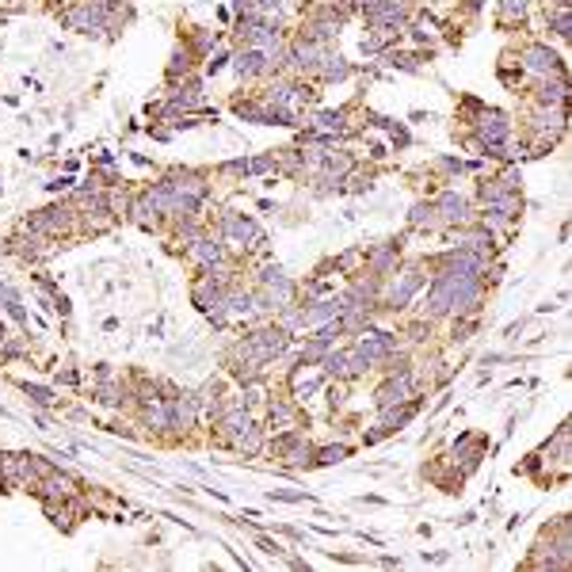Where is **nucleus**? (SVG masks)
I'll use <instances>...</instances> for the list:
<instances>
[{
  "label": "nucleus",
  "instance_id": "nucleus-24",
  "mask_svg": "<svg viewBox=\"0 0 572 572\" xmlns=\"http://www.w3.org/2000/svg\"><path fill=\"white\" fill-rule=\"evenodd\" d=\"M27 393H31V397L39 401V405H50V401H54V397H50V389H39V386H35V389L27 386Z\"/></svg>",
  "mask_w": 572,
  "mask_h": 572
},
{
  "label": "nucleus",
  "instance_id": "nucleus-19",
  "mask_svg": "<svg viewBox=\"0 0 572 572\" xmlns=\"http://www.w3.org/2000/svg\"><path fill=\"white\" fill-rule=\"evenodd\" d=\"M565 84H546V88H542V103H561L565 99Z\"/></svg>",
  "mask_w": 572,
  "mask_h": 572
},
{
  "label": "nucleus",
  "instance_id": "nucleus-12",
  "mask_svg": "<svg viewBox=\"0 0 572 572\" xmlns=\"http://www.w3.org/2000/svg\"><path fill=\"white\" fill-rule=\"evenodd\" d=\"M435 214H439V218H443V221H462V218H465V202L458 199L454 191H446L443 199L435 202Z\"/></svg>",
  "mask_w": 572,
  "mask_h": 572
},
{
  "label": "nucleus",
  "instance_id": "nucleus-15",
  "mask_svg": "<svg viewBox=\"0 0 572 572\" xmlns=\"http://www.w3.org/2000/svg\"><path fill=\"white\" fill-rule=\"evenodd\" d=\"M313 126L321 130V134H340V130H343V115H340V111H321V115L313 118Z\"/></svg>",
  "mask_w": 572,
  "mask_h": 572
},
{
  "label": "nucleus",
  "instance_id": "nucleus-25",
  "mask_svg": "<svg viewBox=\"0 0 572 572\" xmlns=\"http://www.w3.org/2000/svg\"><path fill=\"white\" fill-rule=\"evenodd\" d=\"M233 8H237V12H245V8H252V0H233Z\"/></svg>",
  "mask_w": 572,
  "mask_h": 572
},
{
  "label": "nucleus",
  "instance_id": "nucleus-6",
  "mask_svg": "<svg viewBox=\"0 0 572 572\" xmlns=\"http://www.w3.org/2000/svg\"><path fill=\"white\" fill-rule=\"evenodd\" d=\"M408 393H412V382H408V374L401 370V378H389L386 386L378 389V408H382V412H389L393 405L408 401Z\"/></svg>",
  "mask_w": 572,
  "mask_h": 572
},
{
  "label": "nucleus",
  "instance_id": "nucleus-16",
  "mask_svg": "<svg viewBox=\"0 0 572 572\" xmlns=\"http://www.w3.org/2000/svg\"><path fill=\"white\" fill-rule=\"evenodd\" d=\"M408 221L416 225V229H420V225H431V221H435V206L416 202V206H412V218H408Z\"/></svg>",
  "mask_w": 572,
  "mask_h": 572
},
{
  "label": "nucleus",
  "instance_id": "nucleus-20",
  "mask_svg": "<svg viewBox=\"0 0 572 572\" xmlns=\"http://www.w3.org/2000/svg\"><path fill=\"white\" fill-rule=\"evenodd\" d=\"M553 27H557L561 39H568V27H572V23H568V8H565V4H561V12H557V16H553Z\"/></svg>",
  "mask_w": 572,
  "mask_h": 572
},
{
  "label": "nucleus",
  "instance_id": "nucleus-11",
  "mask_svg": "<svg viewBox=\"0 0 572 572\" xmlns=\"http://www.w3.org/2000/svg\"><path fill=\"white\" fill-rule=\"evenodd\" d=\"M225 233H229V237H237V241H248V245H260V241H264L260 225L252 221V218H241V214H229V218H225Z\"/></svg>",
  "mask_w": 572,
  "mask_h": 572
},
{
  "label": "nucleus",
  "instance_id": "nucleus-9",
  "mask_svg": "<svg viewBox=\"0 0 572 572\" xmlns=\"http://www.w3.org/2000/svg\"><path fill=\"white\" fill-rule=\"evenodd\" d=\"M393 348H397V336H389V332H370L367 340H359V351L367 355L370 363H378V359H389Z\"/></svg>",
  "mask_w": 572,
  "mask_h": 572
},
{
  "label": "nucleus",
  "instance_id": "nucleus-1",
  "mask_svg": "<svg viewBox=\"0 0 572 572\" xmlns=\"http://www.w3.org/2000/svg\"><path fill=\"white\" fill-rule=\"evenodd\" d=\"M103 20H107V0H84V4H77V8L65 12V23H69L73 31H80V35L99 31Z\"/></svg>",
  "mask_w": 572,
  "mask_h": 572
},
{
  "label": "nucleus",
  "instance_id": "nucleus-13",
  "mask_svg": "<svg viewBox=\"0 0 572 572\" xmlns=\"http://www.w3.org/2000/svg\"><path fill=\"white\" fill-rule=\"evenodd\" d=\"M317 77H324V80H343V77H348V61H343V58H332V54H324V58H321V65H317Z\"/></svg>",
  "mask_w": 572,
  "mask_h": 572
},
{
  "label": "nucleus",
  "instance_id": "nucleus-23",
  "mask_svg": "<svg viewBox=\"0 0 572 572\" xmlns=\"http://www.w3.org/2000/svg\"><path fill=\"white\" fill-rule=\"evenodd\" d=\"M340 458H348V450H343V446H328V450H321V462H340Z\"/></svg>",
  "mask_w": 572,
  "mask_h": 572
},
{
  "label": "nucleus",
  "instance_id": "nucleus-17",
  "mask_svg": "<svg viewBox=\"0 0 572 572\" xmlns=\"http://www.w3.org/2000/svg\"><path fill=\"white\" fill-rule=\"evenodd\" d=\"M397 248H401V245H386L382 252H374V256H370V267H374V271H386V267L393 264V256H397Z\"/></svg>",
  "mask_w": 572,
  "mask_h": 572
},
{
  "label": "nucleus",
  "instance_id": "nucleus-14",
  "mask_svg": "<svg viewBox=\"0 0 572 572\" xmlns=\"http://www.w3.org/2000/svg\"><path fill=\"white\" fill-rule=\"evenodd\" d=\"M191 256L199 260V264H218V260H221V245H218V241H210V237H202V241H195Z\"/></svg>",
  "mask_w": 572,
  "mask_h": 572
},
{
  "label": "nucleus",
  "instance_id": "nucleus-4",
  "mask_svg": "<svg viewBox=\"0 0 572 572\" xmlns=\"http://www.w3.org/2000/svg\"><path fill=\"white\" fill-rule=\"evenodd\" d=\"M523 61H527L530 73H542V77L561 73V61H557V54H553L549 46H527V50H523Z\"/></svg>",
  "mask_w": 572,
  "mask_h": 572
},
{
  "label": "nucleus",
  "instance_id": "nucleus-7",
  "mask_svg": "<svg viewBox=\"0 0 572 572\" xmlns=\"http://www.w3.org/2000/svg\"><path fill=\"white\" fill-rule=\"evenodd\" d=\"M271 61L264 50H256V46H245V50L237 54V61H233V69L241 73V77H256V73H264V69H271Z\"/></svg>",
  "mask_w": 572,
  "mask_h": 572
},
{
  "label": "nucleus",
  "instance_id": "nucleus-10",
  "mask_svg": "<svg viewBox=\"0 0 572 572\" xmlns=\"http://www.w3.org/2000/svg\"><path fill=\"white\" fill-rule=\"evenodd\" d=\"M508 118L500 115V111H489V115H481V138L489 142L492 149H500L504 145V138H508Z\"/></svg>",
  "mask_w": 572,
  "mask_h": 572
},
{
  "label": "nucleus",
  "instance_id": "nucleus-18",
  "mask_svg": "<svg viewBox=\"0 0 572 572\" xmlns=\"http://www.w3.org/2000/svg\"><path fill=\"white\" fill-rule=\"evenodd\" d=\"M523 12H527V0H504V23H508V20H515V16H519V20H523Z\"/></svg>",
  "mask_w": 572,
  "mask_h": 572
},
{
  "label": "nucleus",
  "instance_id": "nucleus-26",
  "mask_svg": "<svg viewBox=\"0 0 572 572\" xmlns=\"http://www.w3.org/2000/svg\"><path fill=\"white\" fill-rule=\"evenodd\" d=\"M359 4H363V8H370V4H378V0H359Z\"/></svg>",
  "mask_w": 572,
  "mask_h": 572
},
{
  "label": "nucleus",
  "instance_id": "nucleus-5",
  "mask_svg": "<svg viewBox=\"0 0 572 572\" xmlns=\"http://www.w3.org/2000/svg\"><path fill=\"white\" fill-rule=\"evenodd\" d=\"M324 42L321 39H302V42H294V50H290V61L298 65V69H317L324 58Z\"/></svg>",
  "mask_w": 572,
  "mask_h": 572
},
{
  "label": "nucleus",
  "instance_id": "nucleus-21",
  "mask_svg": "<svg viewBox=\"0 0 572 572\" xmlns=\"http://www.w3.org/2000/svg\"><path fill=\"white\" fill-rule=\"evenodd\" d=\"M252 8H256L260 16H271V12H279V8H283V0H252Z\"/></svg>",
  "mask_w": 572,
  "mask_h": 572
},
{
  "label": "nucleus",
  "instance_id": "nucleus-2",
  "mask_svg": "<svg viewBox=\"0 0 572 572\" xmlns=\"http://www.w3.org/2000/svg\"><path fill=\"white\" fill-rule=\"evenodd\" d=\"M424 286V271L420 267H412V271H401V279L393 283V290H389V305L393 309H401V305H408L412 302V294Z\"/></svg>",
  "mask_w": 572,
  "mask_h": 572
},
{
  "label": "nucleus",
  "instance_id": "nucleus-22",
  "mask_svg": "<svg viewBox=\"0 0 572 572\" xmlns=\"http://www.w3.org/2000/svg\"><path fill=\"white\" fill-rule=\"evenodd\" d=\"M271 424L286 427V424H290V408H286V405H275V408H271Z\"/></svg>",
  "mask_w": 572,
  "mask_h": 572
},
{
  "label": "nucleus",
  "instance_id": "nucleus-3",
  "mask_svg": "<svg viewBox=\"0 0 572 572\" xmlns=\"http://www.w3.org/2000/svg\"><path fill=\"white\" fill-rule=\"evenodd\" d=\"M408 12V0H378V4L367 8V20L370 23H382V27H397Z\"/></svg>",
  "mask_w": 572,
  "mask_h": 572
},
{
  "label": "nucleus",
  "instance_id": "nucleus-8",
  "mask_svg": "<svg viewBox=\"0 0 572 572\" xmlns=\"http://www.w3.org/2000/svg\"><path fill=\"white\" fill-rule=\"evenodd\" d=\"M515 214H519V199H515V195H492V199H485V218L496 221V225L511 221Z\"/></svg>",
  "mask_w": 572,
  "mask_h": 572
}]
</instances>
